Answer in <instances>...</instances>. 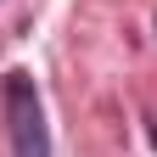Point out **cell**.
I'll list each match as a JSON object with an SVG mask.
<instances>
[{
	"mask_svg": "<svg viewBox=\"0 0 157 157\" xmlns=\"http://www.w3.org/2000/svg\"><path fill=\"white\" fill-rule=\"evenodd\" d=\"M0 101H6V129H11V151L17 157H51V129H45V107L28 73H6L0 78Z\"/></svg>",
	"mask_w": 157,
	"mask_h": 157,
	"instance_id": "6da1fadb",
	"label": "cell"
},
{
	"mask_svg": "<svg viewBox=\"0 0 157 157\" xmlns=\"http://www.w3.org/2000/svg\"><path fill=\"white\" fill-rule=\"evenodd\" d=\"M151 146H157V124H151Z\"/></svg>",
	"mask_w": 157,
	"mask_h": 157,
	"instance_id": "7a4b0ae2",
	"label": "cell"
}]
</instances>
